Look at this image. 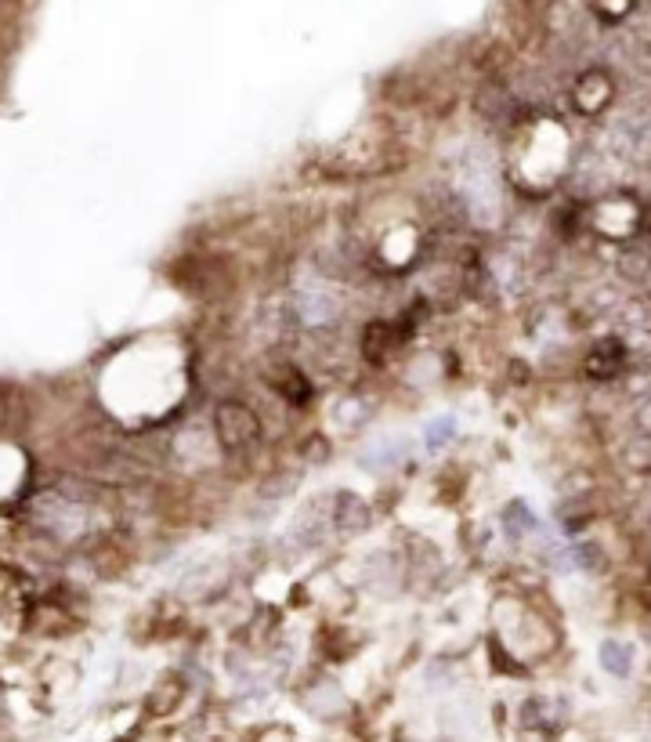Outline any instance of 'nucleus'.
Wrapping results in <instances>:
<instances>
[{
	"instance_id": "nucleus-1",
	"label": "nucleus",
	"mask_w": 651,
	"mask_h": 742,
	"mask_svg": "<svg viewBox=\"0 0 651 742\" xmlns=\"http://www.w3.org/2000/svg\"><path fill=\"white\" fill-rule=\"evenodd\" d=\"M217 435L225 438V446H232V449L246 446V442L257 435V420L250 417L246 406L228 402V406H221V413H217Z\"/></svg>"
}]
</instances>
